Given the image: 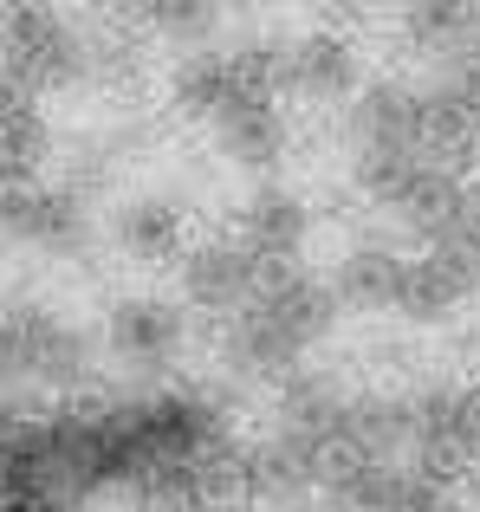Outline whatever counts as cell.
Listing matches in <instances>:
<instances>
[{"label": "cell", "mask_w": 480, "mask_h": 512, "mask_svg": "<svg viewBox=\"0 0 480 512\" xmlns=\"http://www.w3.org/2000/svg\"><path fill=\"white\" fill-rule=\"evenodd\" d=\"M331 325H338L331 279H312L299 266H273L260 279V292L221 325V363L247 383H286L331 338Z\"/></svg>", "instance_id": "obj_1"}, {"label": "cell", "mask_w": 480, "mask_h": 512, "mask_svg": "<svg viewBox=\"0 0 480 512\" xmlns=\"http://www.w3.org/2000/svg\"><path fill=\"white\" fill-rule=\"evenodd\" d=\"M98 370V344L46 299H0V389L7 396H78Z\"/></svg>", "instance_id": "obj_2"}, {"label": "cell", "mask_w": 480, "mask_h": 512, "mask_svg": "<svg viewBox=\"0 0 480 512\" xmlns=\"http://www.w3.org/2000/svg\"><path fill=\"white\" fill-rule=\"evenodd\" d=\"M0 72L39 98L91 85V33H78L52 0H0Z\"/></svg>", "instance_id": "obj_3"}, {"label": "cell", "mask_w": 480, "mask_h": 512, "mask_svg": "<svg viewBox=\"0 0 480 512\" xmlns=\"http://www.w3.org/2000/svg\"><path fill=\"white\" fill-rule=\"evenodd\" d=\"M0 240L52 260H78L91 247V214L85 195L52 182H0Z\"/></svg>", "instance_id": "obj_4"}, {"label": "cell", "mask_w": 480, "mask_h": 512, "mask_svg": "<svg viewBox=\"0 0 480 512\" xmlns=\"http://www.w3.org/2000/svg\"><path fill=\"white\" fill-rule=\"evenodd\" d=\"M318 500H331V512H448L455 493L409 461H351V454H338L325 467Z\"/></svg>", "instance_id": "obj_5"}, {"label": "cell", "mask_w": 480, "mask_h": 512, "mask_svg": "<svg viewBox=\"0 0 480 512\" xmlns=\"http://www.w3.org/2000/svg\"><path fill=\"white\" fill-rule=\"evenodd\" d=\"M176 266H182V305H189V312H202V318H215V325H228L240 305L260 292V279L273 273L266 260H253V247L240 234L195 240Z\"/></svg>", "instance_id": "obj_6"}, {"label": "cell", "mask_w": 480, "mask_h": 512, "mask_svg": "<svg viewBox=\"0 0 480 512\" xmlns=\"http://www.w3.org/2000/svg\"><path fill=\"white\" fill-rule=\"evenodd\" d=\"M189 344V305L163 299V292H124L104 305V350L130 370H169Z\"/></svg>", "instance_id": "obj_7"}, {"label": "cell", "mask_w": 480, "mask_h": 512, "mask_svg": "<svg viewBox=\"0 0 480 512\" xmlns=\"http://www.w3.org/2000/svg\"><path fill=\"white\" fill-rule=\"evenodd\" d=\"M279 91L305 104H351L364 91V59H357L344 26H312L292 46H279Z\"/></svg>", "instance_id": "obj_8"}, {"label": "cell", "mask_w": 480, "mask_h": 512, "mask_svg": "<svg viewBox=\"0 0 480 512\" xmlns=\"http://www.w3.org/2000/svg\"><path fill=\"white\" fill-rule=\"evenodd\" d=\"M344 137L351 156H390V150H416L422 156V85H364L344 111Z\"/></svg>", "instance_id": "obj_9"}, {"label": "cell", "mask_w": 480, "mask_h": 512, "mask_svg": "<svg viewBox=\"0 0 480 512\" xmlns=\"http://www.w3.org/2000/svg\"><path fill=\"white\" fill-rule=\"evenodd\" d=\"M474 292H480V253L455 247V240H429L422 253H409V292H403L409 318L442 325V318H455Z\"/></svg>", "instance_id": "obj_10"}, {"label": "cell", "mask_w": 480, "mask_h": 512, "mask_svg": "<svg viewBox=\"0 0 480 512\" xmlns=\"http://www.w3.org/2000/svg\"><path fill=\"white\" fill-rule=\"evenodd\" d=\"M111 240H117V253H130L143 266H169L195 247L189 208H182V195H130L111 214Z\"/></svg>", "instance_id": "obj_11"}, {"label": "cell", "mask_w": 480, "mask_h": 512, "mask_svg": "<svg viewBox=\"0 0 480 512\" xmlns=\"http://www.w3.org/2000/svg\"><path fill=\"white\" fill-rule=\"evenodd\" d=\"M331 292H338V312H403L409 292V253L383 247V240H357V247L338 253L331 266Z\"/></svg>", "instance_id": "obj_12"}, {"label": "cell", "mask_w": 480, "mask_h": 512, "mask_svg": "<svg viewBox=\"0 0 480 512\" xmlns=\"http://www.w3.org/2000/svg\"><path fill=\"white\" fill-rule=\"evenodd\" d=\"M234 234L253 247V260H266V266H299L305 240H312V214H305V201L292 195V188L260 182L247 195V208H240V227H234Z\"/></svg>", "instance_id": "obj_13"}, {"label": "cell", "mask_w": 480, "mask_h": 512, "mask_svg": "<svg viewBox=\"0 0 480 512\" xmlns=\"http://www.w3.org/2000/svg\"><path fill=\"white\" fill-rule=\"evenodd\" d=\"M286 111H279V98H266V91H253V98H240L234 111L215 117V143L221 156L253 175H273L279 163H286Z\"/></svg>", "instance_id": "obj_14"}, {"label": "cell", "mask_w": 480, "mask_h": 512, "mask_svg": "<svg viewBox=\"0 0 480 512\" xmlns=\"http://www.w3.org/2000/svg\"><path fill=\"white\" fill-rule=\"evenodd\" d=\"M52 156V130L39 111V91L0 72V182H39Z\"/></svg>", "instance_id": "obj_15"}, {"label": "cell", "mask_w": 480, "mask_h": 512, "mask_svg": "<svg viewBox=\"0 0 480 512\" xmlns=\"http://www.w3.org/2000/svg\"><path fill=\"white\" fill-rule=\"evenodd\" d=\"M403 39L455 65L468 46H480V0H403Z\"/></svg>", "instance_id": "obj_16"}, {"label": "cell", "mask_w": 480, "mask_h": 512, "mask_svg": "<svg viewBox=\"0 0 480 512\" xmlns=\"http://www.w3.org/2000/svg\"><path fill=\"white\" fill-rule=\"evenodd\" d=\"M455 396H461V428H468L474 448H480V383H461Z\"/></svg>", "instance_id": "obj_17"}, {"label": "cell", "mask_w": 480, "mask_h": 512, "mask_svg": "<svg viewBox=\"0 0 480 512\" xmlns=\"http://www.w3.org/2000/svg\"><path fill=\"white\" fill-rule=\"evenodd\" d=\"M279 512H331V500H318V493H312V500H292V506H279Z\"/></svg>", "instance_id": "obj_18"}, {"label": "cell", "mask_w": 480, "mask_h": 512, "mask_svg": "<svg viewBox=\"0 0 480 512\" xmlns=\"http://www.w3.org/2000/svg\"><path fill=\"white\" fill-rule=\"evenodd\" d=\"M448 512H480V493H474V500H461V506H448Z\"/></svg>", "instance_id": "obj_19"}, {"label": "cell", "mask_w": 480, "mask_h": 512, "mask_svg": "<svg viewBox=\"0 0 480 512\" xmlns=\"http://www.w3.org/2000/svg\"><path fill=\"white\" fill-rule=\"evenodd\" d=\"M221 7H228V0H221ZM240 7H247V0H240Z\"/></svg>", "instance_id": "obj_20"}]
</instances>
